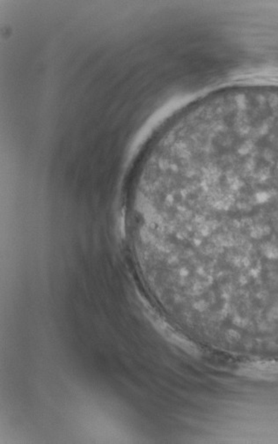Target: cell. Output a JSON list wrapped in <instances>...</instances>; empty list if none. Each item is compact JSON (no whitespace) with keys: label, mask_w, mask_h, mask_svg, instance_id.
Instances as JSON below:
<instances>
[{"label":"cell","mask_w":278,"mask_h":444,"mask_svg":"<svg viewBox=\"0 0 278 444\" xmlns=\"http://www.w3.org/2000/svg\"><path fill=\"white\" fill-rule=\"evenodd\" d=\"M246 376L273 378L278 376V364L274 362H257L246 366L242 370Z\"/></svg>","instance_id":"obj_3"},{"label":"cell","mask_w":278,"mask_h":444,"mask_svg":"<svg viewBox=\"0 0 278 444\" xmlns=\"http://www.w3.org/2000/svg\"><path fill=\"white\" fill-rule=\"evenodd\" d=\"M146 227L202 275L250 240H278V149L215 156L162 184Z\"/></svg>","instance_id":"obj_1"},{"label":"cell","mask_w":278,"mask_h":444,"mask_svg":"<svg viewBox=\"0 0 278 444\" xmlns=\"http://www.w3.org/2000/svg\"><path fill=\"white\" fill-rule=\"evenodd\" d=\"M152 322H154L156 329H157L159 333L161 334V336L164 337L167 342L179 346V348H182L187 353H189V355H198L199 353L198 348H196V346L194 345L190 340L186 339L185 337L181 335L180 333H178L177 331H174L173 328H171L167 323H165L164 321L157 318Z\"/></svg>","instance_id":"obj_2"}]
</instances>
